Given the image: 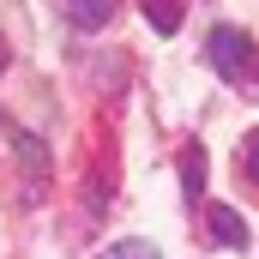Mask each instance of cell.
<instances>
[{
    "instance_id": "6da1fadb",
    "label": "cell",
    "mask_w": 259,
    "mask_h": 259,
    "mask_svg": "<svg viewBox=\"0 0 259 259\" xmlns=\"http://www.w3.org/2000/svg\"><path fill=\"white\" fill-rule=\"evenodd\" d=\"M205 55H211V66H217V78L241 84V78L253 72V36H247V30H235V24H217V30H211V42H205Z\"/></svg>"
},
{
    "instance_id": "7a4b0ae2",
    "label": "cell",
    "mask_w": 259,
    "mask_h": 259,
    "mask_svg": "<svg viewBox=\"0 0 259 259\" xmlns=\"http://www.w3.org/2000/svg\"><path fill=\"white\" fill-rule=\"evenodd\" d=\"M205 223H211V235H217L223 247H247V223H241L229 205H205Z\"/></svg>"
},
{
    "instance_id": "3957f363",
    "label": "cell",
    "mask_w": 259,
    "mask_h": 259,
    "mask_svg": "<svg viewBox=\"0 0 259 259\" xmlns=\"http://www.w3.org/2000/svg\"><path fill=\"white\" fill-rule=\"evenodd\" d=\"M66 12H72L78 30H103V24L115 18V0H66Z\"/></svg>"
},
{
    "instance_id": "277c9868",
    "label": "cell",
    "mask_w": 259,
    "mask_h": 259,
    "mask_svg": "<svg viewBox=\"0 0 259 259\" xmlns=\"http://www.w3.org/2000/svg\"><path fill=\"white\" fill-rule=\"evenodd\" d=\"M139 6H145V18H151L157 36H175L181 30V0H139Z\"/></svg>"
},
{
    "instance_id": "5b68a950",
    "label": "cell",
    "mask_w": 259,
    "mask_h": 259,
    "mask_svg": "<svg viewBox=\"0 0 259 259\" xmlns=\"http://www.w3.org/2000/svg\"><path fill=\"white\" fill-rule=\"evenodd\" d=\"M181 181H187V199H199V187H205V145L181 151Z\"/></svg>"
},
{
    "instance_id": "8992f818",
    "label": "cell",
    "mask_w": 259,
    "mask_h": 259,
    "mask_svg": "<svg viewBox=\"0 0 259 259\" xmlns=\"http://www.w3.org/2000/svg\"><path fill=\"white\" fill-rule=\"evenodd\" d=\"M18 157H24V169H30V175H49V151H42V139H36V133H18Z\"/></svg>"
},
{
    "instance_id": "52a82bcc",
    "label": "cell",
    "mask_w": 259,
    "mask_h": 259,
    "mask_svg": "<svg viewBox=\"0 0 259 259\" xmlns=\"http://www.w3.org/2000/svg\"><path fill=\"white\" fill-rule=\"evenodd\" d=\"M103 259H157V247H151V241H115Z\"/></svg>"
},
{
    "instance_id": "ba28073f",
    "label": "cell",
    "mask_w": 259,
    "mask_h": 259,
    "mask_svg": "<svg viewBox=\"0 0 259 259\" xmlns=\"http://www.w3.org/2000/svg\"><path fill=\"white\" fill-rule=\"evenodd\" d=\"M241 175H253V181H259V133L241 139Z\"/></svg>"
}]
</instances>
